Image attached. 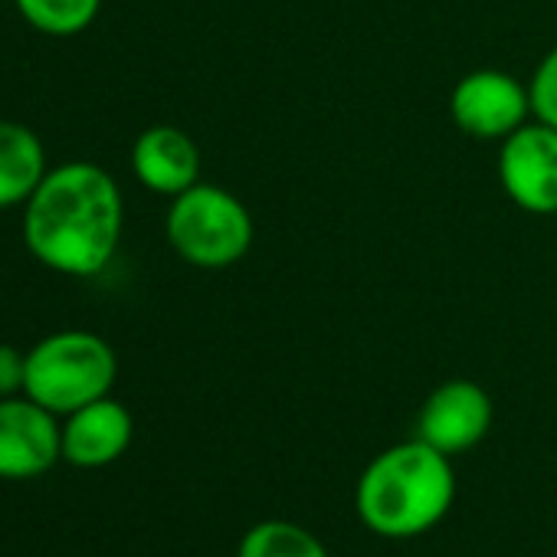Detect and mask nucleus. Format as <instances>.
I'll use <instances>...</instances> for the list:
<instances>
[{
	"instance_id": "39448f33",
	"label": "nucleus",
	"mask_w": 557,
	"mask_h": 557,
	"mask_svg": "<svg viewBox=\"0 0 557 557\" xmlns=\"http://www.w3.org/2000/svg\"><path fill=\"white\" fill-rule=\"evenodd\" d=\"M531 112L528 89L502 70H475L462 76L449 99V115L469 138L495 141L524 125Z\"/></svg>"
},
{
	"instance_id": "6e6552de",
	"label": "nucleus",
	"mask_w": 557,
	"mask_h": 557,
	"mask_svg": "<svg viewBox=\"0 0 557 557\" xmlns=\"http://www.w3.org/2000/svg\"><path fill=\"white\" fill-rule=\"evenodd\" d=\"M488 426H492V400L472 381L440 384L420 410V440L446 456L466 453L475 443H482Z\"/></svg>"
},
{
	"instance_id": "9d476101",
	"label": "nucleus",
	"mask_w": 557,
	"mask_h": 557,
	"mask_svg": "<svg viewBox=\"0 0 557 557\" xmlns=\"http://www.w3.org/2000/svg\"><path fill=\"white\" fill-rule=\"evenodd\" d=\"M132 168L135 177L164 197H177L187 187L197 184L200 177V151L194 145V138L174 125H154L148 132L138 135L135 148H132Z\"/></svg>"
},
{
	"instance_id": "0eeeda50",
	"label": "nucleus",
	"mask_w": 557,
	"mask_h": 557,
	"mask_svg": "<svg viewBox=\"0 0 557 557\" xmlns=\"http://www.w3.org/2000/svg\"><path fill=\"white\" fill-rule=\"evenodd\" d=\"M63 456L57 413L30 397L0 400V479H37Z\"/></svg>"
},
{
	"instance_id": "f8f14e48",
	"label": "nucleus",
	"mask_w": 557,
	"mask_h": 557,
	"mask_svg": "<svg viewBox=\"0 0 557 557\" xmlns=\"http://www.w3.org/2000/svg\"><path fill=\"white\" fill-rule=\"evenodd\" d=\"M239 557H329L322 541L293 521H262L239 541Z\"/></svg>"
},
{
	"instance_id": "7ed1b4c3",
	"label": "nucleus",
	"mask_w": 557,
	"mask_h": 557,
	"mask_svg": "<svg viewBox=\"0 0 557 557\" xmlns=\"http://www.w3.org/2000/svg\"><path fill=\"white\" fill-rule=\"evenodd\" d=\"M119 374L115 351L92 332H60L27 355L24 394L50 413H73L109 397Z\"/></svg>"
},
{
	"instance_id": "423d86ee",
	"label": "nucleus",
	"mask_w": 557,
	"mask_h": 557,
	"mask_svg": "<svg viewBox=\"0 0 557 557\" xmlns=\"http://www.w3.org/2000/svg\"><path fill=\"white\" fill-rule=\"evenodd\" d=\"M498 177L528 213H557V128L534 122L502 141Z\"/></svg>"
},
{
	"instance_id": "20e7f679",
	"label": "nucleus",
	"mask_w": 557,
	"mask_h": 557,
	"mask_svg": "<svg viewBox=\"0 0 557 557\" xmlns=\"http://www.w3.org/2000/svg\"><path fill=\"white\" fill-rule=\"evenodd\" d=\"M174 252L197 269H226L252 246V216L239 197L216 184H194L168 210Z\"/></svg>"
},
{
	"instance_id": "4468645a",
	"label": "nucleus",
	"mask_w": 557,
	"mask_h": 557,
	"mask_svg": "<svg viewBox=\"0 0 557 557\" xmlns=\"http://www.w3.org/2000/svg\"><path fill=\"white\" fill-rule=\"evenodd\" d=\"M528 96H531L534 119L557 128V47L537 63V70L528 83Z\"/></svg>"
},
{
	"instance_id": "1a4fd4ad",
	"label": "nucleus",
	"mask_w": 557,
	"mask_h": 557,
	"mask_svg": "<svg viewBox=\"0 0 557 557\" xmlns=\"http://www.w3.org/2000/svg\"><path fill=\"white\" fill-rule=\"evenodd\" d=\"M132 413L119 400H92L70 413L63 426V459L79 469H99L115 462L132 443Z\"/></svg>"
},
{
	"instance_id": "9b49d317",
	"label": "nucleus",
	"mask_w": 557,
	"mask_h": 557,
	"mask_svg": "<svg viewBox=\"0 0 557 557\" xmlns=\"http://www.w3.org/2000/svg\"><path fill=\"white\" fill-rule=\"evenodd\" d=\"M47 177L44 141L17 122H0V207H17L34 197Z\"/></svg>"
},
{
	"instance_id": "2eb2a0df",
	"label": "nucleus",
	"mask_w": 557,
	"mask_h": 557,
	"mask_svg": "<svg viewBox=\"0 0 557 557\" xmlns=\"http://www.w3.org/2000/svg\"><path fill=\"white\" fill-rule=\"evenodd\" d=\"M24 381H27V355H21L11 345H0V400L24 391Z\"/></svg>"
},
{
	"instance_id": "f03ea898",
	"label": "nucleus",
	"mask_w": 557,
	"mask_h": 557,
	"mask_svg": "<svg viewBox=\"0 0 557 557\" xmlns=\"http://www.w3.org/2000/svg\"><path fill=\"white\" fill-rule=\"evenodd\" d=\"M456 475L446 453L423 440L391 446L358 482L361 521L387 537H413L430 531L453 505Z\"/></svg>"
},
{
	"instance_id": "ddd939ff",
	"label": "nucleus",
	"mask_w": 557,
	"mask_h": 557,
	"mask_svg": "<svg viewBox=\"0 0 557 557\" xmlns=\"http://www.w3.org/2000/svg\"><path fill=\"white\" fill-rule=\"evenodd\" d=\"M102 8V0H17L24 21L50 37L83 34Z\"/></svg>"
},
{
	"instance_id": "f257e3e1",
	"label": "nucleus",
	"mask_w": 557,
	"mask_h": 557,
	"mask_svg": "<svg viewBox=\"0 0 557 557\" xmlns=\"http://www.w3.org/2000/svg\"><path fill=\"white\" fill-rule=\"evenodd\" d=\"M122 236V194L112 174L89 161L47 171L24 213L30 252L63 275H96L115 256Z\"/></svg>"
}]
</instances>
